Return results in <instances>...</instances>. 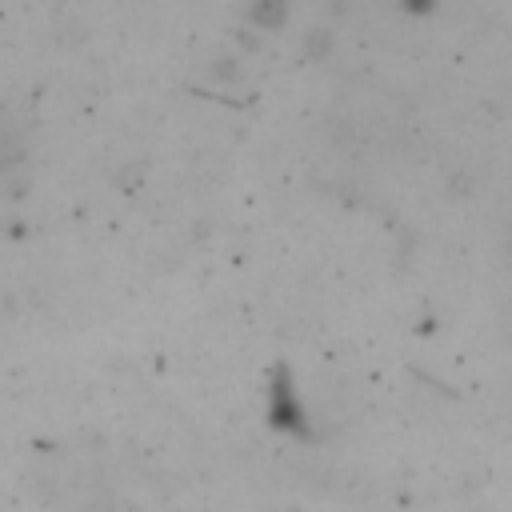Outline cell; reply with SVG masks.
Returning a JSON list of instances; mask_svg holds the SVG:
<instances>
[{"label":"cell","mask_w":512,"mask_h":512,"mask_svg":"<svg viewBox=\"0 0 512 512\" xmlns=\"http://www.w3.org/2000/svg\"><path fill=\"white\" fill-rule=\"evenodd\" d=\"M268 424L276 432L296 436V440H312V424H308V412H304V404L296 396L288 364H276L272 376H268Z\"/></svg>","instance_id":"cell-1"}]
</instances>
